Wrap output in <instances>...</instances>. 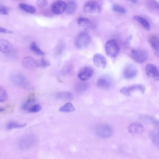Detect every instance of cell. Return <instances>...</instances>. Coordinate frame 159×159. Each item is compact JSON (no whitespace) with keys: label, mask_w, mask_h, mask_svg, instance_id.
I'll use <instances>...</instances> for the list:
<instances>
[{"label":"cell","mask_w":159,"mask_h":159,"mask_svg":"<svg viewBox=\"0 0 159 159\" xmlns=\"http://www.w3.org/2000/svg\"><path fill=\"white\" fill-rule=\"evenodd\" d=\"M145 69L148 77L159 80V70L156 66L152 64H148L146 65Z\"/></svg>","instance_id":"9"},{"label":"cell","mask_w":159,"mask_h":159,"mask_svg":"<svg viewBox=\"0 0 159 159\" xmlns=\"http://www.w3.org/2000/svg\"><path fill=\"white\" fill-rule=\"evenodd\" d=\"M91 40V37L88 33L85 32H81L77 36L75 44L76 48L79 49H84L89 46Z\"/></svg>","instance_id":"4"},{"label":"cell","mask_w":159,"mask_h":159,"mask_svg":"<svg viewBox=\"0 0 159 159\" xmlns=\"http://www.w3.org/2000/svg\"><path fill=\"white\" fill-rule=\"evenodd\" d=\"M133 18L137 21L146 30L149 31L151 29L150 25L144 18L135 15L133 16Z\"/></svg>","instance_id":"22"},{"label":"cell","mask_w":159,"mask_h":159,"mask_svg":"<svg viewBox=\"0 0 159 159\" xmlns=\"http://www.w3.org/2000/svg\"><path fill=\"white\" fill-rule=\"evenodd\" d=\"M36 4L39 7H43L48 5V2L45 0H39L36 1Z\"/></svg>","instance_id":"34"},{"label":"cell","mask_w":159,"mask_h":159,"mask_svg":"<svg viewBox=\"0 0 159 159\" xmlns=\"http://www.w3.org/2000/svg\"><path fill=\"white\" fill-rule=\"evenodd\" d=\"M88 85L86 83H80L75 86V91L77 93H81L85 91L88 89Z\"/></svg>","instance_id":"28"},{"label":"cell","mask_w":159,"mask_h":159,"mask_svg":"<svg viewBox=\"0 0 159 159\" xmlns=\"http://www.w3.org/2000/svg\"><path fill=\"white\" fill-rule=\"evenodd\" d=\"M55 97L57 99L70 101L73 99L74 95L70 92L61 91L57 93L56 94Z\"/></svg>","instance_id":"18"},{"label":"cell","mask_w":159,"mask_h":159,"mask_svg":"<svg viewBox=\"0 0 159 159\" xmlns=\"http://www.w3.org/2000/svg\"><path fill=\"white\" fill-rule=\"evenodd\" d=\"M129 133L133 135L139 134L142 133L144 130L143 126L140 123L134 122L130 124L128 127Z\"/></svg>","instance_id":"14"},{"label":"cell","mask_w":159,"mask_h":159,"mask_svg":"<svg viewBox=\"0 0 159 159\" xmlns=\"http://www.w3.org/2000/svg\"><path fill=\"white\" fill-rule=\"evenodd\" d=\"M37 142V138L34 134H28L23 135L19 139L18 145L20 149L27 150L34 147Z\"/></svg>","instance_id":"2"},{"label":"cell","mask_w":159,"mask_h":159,"mask_svg":"<svg viewBox=\"0 0 159 159\" xmlns=\"http://www.w3.org/2000/svg\"><path fill=\"white\" fill-rule=\"evenodd\" d=\"M97 83L99 87L105 89L110 88L112 85V82L111 78L106 76L100 77L98 80Z\"/></svg>","instance_id":"15"},{"label":"cell","mask_w":159,"mask_h":159,"mask_svg":"<svg viewBox=\"0 0 159 159\" xmlns=\"http://www.w3.org/2000/svg\"><path fill=\"white\" fill-rule=\"evenodd\" d=\"M8 8L6 6L1 5H0V13L3 15H7L8 14Z\"/></svg>","instance_id":"35"},{"label":"cell","mask_w":159,"mask_h":159,"mask_svg":"<svg viewBox=\"0 0 159 159\" xmlns=\"http://www.w3.org/2000/svg\"><path fill=\"white\" fill-rule=\"evenodd\" d=\"M26 125V123L20 124L15 121H11L7 123L6 128L8 129L21 128L25 127Z\"/></svg>","instance_id":"24"},{"label":"cell","mask_w":159,"mask_h":159,"mask_svg":"<svg viewBox=\"0 0 159 159\" xmlns=\"http://www.w3.org/2000/svg\"><path fill=\"white\" fill-rule=\"evenodd\" d=\"M145 89V88L143 85L139 84L123 87L120 89V92L125 96H130L134 92L137 90L143 93Z\"/></svg>","instance_id":"7"},{"label":"cell","mask_w":159,"mask_h":159,"mask_svg":"<svg viewBox=\"0 0 159 159\" xmlns=\"http://www.w3.org/2000/svg\"><path fill=\"white\" fill-rule=\"evenodd\" d=\"M22 64L25 68L29 70H34L39 65L38 61L30 56L25 57L22 60Z\"/></svg>","instance_id":"11"},{"label":"cell","mask_w":159,"mask_h":159,"mask_svg":"<svg viewBox=\"0 0 159 159\" xmlns=\"http://www.w3.org/2000/svg\"><path fill=\"white\" fill-rule=\"evenodd\" d=\"M148 42L155 55L159 57V39H158L155 35H152L149 38Z\"/></svg>","instance_id":"16"},{"label":"cell","mask_w":159,"mask_h":159,"mask_svg":"<svg viewBox=\"0 0 159 159\" xmlns=\"http://www.w3.org/2000/svg\"><path fill=\"white\" fill-rule=\"evenodd\" d=\"M76 7V4L75 1H69L66 3V11L68 14H72L75 11Z\"/></svg>","instance_id":"25"},{"label":"cell","mask_w":159,"mask_h":159,"mask_svg":"<svg viewBox=\"0 0 159 159\" xmlns=\"http://www.w3.org/2000/svg\"><path fill=\"white\" fill-rule=\"evenodd\" d=\"M19 7L22 11L29 13H34L36 11L35 8L33 6L24 3H20Z\"/></svg>","instance_id":"21"},{"label":"cell","mask_w":159,"mask_h":159,"mask_svg":"<svg viewBox=\"0 0 159 159\" xmlns=\"http://www.w3.org/2000/svg\"><path fill=\"white\" fill-rule=\"evenodd\" d=\"M0 32L1 33L6 34H11L13 33V32L11 31L8 30L1 27L0 28Z\"/></svg>","instance_id":"36"},{"label":"cell","mask_w":159,"mask_h":159,"mask_svg":"<svg viewBox=\"0 0 159 159\" xmlns=\"http://www.w3.org/2000/svg\"><path fill=\"white\" fill-rule=\"evenodd\" d=\"M75 110V108L70 102H68L61 107L59 109L60 112H71Z\"/></svg>","instance_id":"27"},{"label":"cell","mask_w":159,"mask_h":159,"mask_svg":"<svg viewBox=\"0 0 159 159\" xmlns=\"http://www.w3.org/2000/svg\"><path fill=\"white\" fill-rule=\"evenodd\" d=\"M40 66L43 67H46L50 65V62L46 58L43 57L40 61Z\"/></svg>","instance_id":"32"},{"label":"cell","mask_w":159,"mask_h":159,"mask_svg":"<svg viewBox=\"0 0 159 159\" xmlns=\"http://www.w3.org/2000/svg\"><path fill=\"white\" fill-rule=\"evenodd\" d=\"M42 109L41 106L40 104H37L30 107L27 111L30 113H36L40 111Z\"/></svg>","instance_id":"31"},{"label":"cell","mask_w":159,"mask_h":159,"mask_svg":"<svg viewBox=\"0 0 159 159\" xmlns=\"http://www.w3.org/2000/svg\"><path fill=\"white\" fill-rule=\"evenodd\" d=\"M94 64L96 66L104 69L107 65V60L105 57L100 54L97 53L93 57Z\"/></svg>","instance_id":"17"},{"label":"cell","mask_w":159,"mask_h":159,"mask_svg":"<svg viewBox=\"0 0 159 159\" xmlns=\"http://www.w3.org/2000/svg\"><path fill=\"white\" fill-rule=\"evenodd\" d=\"M138 71L136 67L133 65L129 64L125 67L123 72L124 77L126 79H131L137 75Z\"/></svg>","instance_id":"13"},{"label":"cell","mask_w":159,"mask_h":159,"mask_svg":"<svg viewBox=\"0 0 159 159\" xmlns=\"http://www.w3.org/2000/svg\"><path fill=\"white\" fill-rule=\"evenodd\" d=\"M106 54L110 57L115 58L118 55L120 48L117 42L114 39L107 40L105 43Z\"/></svg>","instance_id":"3"},{"label":"cell","mask_w":159,"mask_h":159,"mask_svg":"<svg viewBox=\"0 0 159 159\" xmlns=\"http://www.w3.org/2000/svg\"><path fill=\"white\" fill-rule=\"evenodd\" d=\"M150 136L152 142L159 148V129L153 130L150 133Z\"/></svg>","instance_id":"23"},{"label":"cell","mask_w":159,"mask_h":159,"mask_svg":"<svg viewBox=\"0 0 159 159\" xmlns=\"http://www.w3.org/2000/svg\"><path fill=\"white\" fill-rule=\"evenodd\" d=\"M35 97V95L34 93H30L27 97L26 101L25 102L28 104L34 101Z\"/></svg>","instance_id":"33"},{"label":"cell","mask_w":159,"mask_h":159,"mask_svg":"<svg viewBox=\"0 0 159 159\" xmlns=\"http://www.w3.org/2000/svg\"><path fill=\"white\" fill-rule=\"evenodd\" d=\"M93 73V68L89 66H86L82 68L78 74V77L82 81L89 79Z\"/></svg>","instance_id":"10"},{"label":"cell","mask_w":159,"mask_h":159,"mask_svg":"<svg viewBox=\"0 0 159 159\" xmlns=\"http://www.w3.org/2000/svg\"><path fill=\"white\" fill-rule=\"evenodd\" d=\"M132 58L136 62L142 63L147 59L148 54L147 52L142 49H134L131 52Z\"/></svg>","instance_id":"8"},{"label":"cell","mask_w":159,"mask_h":159,"mask_svg":"<svg viewBox=\"0 0 159 159\" xmlns=\"http://www.w3.org/2000/svg\"><path fill=\"white\" fill-rule=\"evenodd\" d=\"M83 11L86 14L90 15L97 14L102 11V7L98 2L89 1L86 2L83 8Z\"/></svg>","instance_id":"5"},{"label":"cell","mask_w":159,"mask_h":159,"mask_svg":"<svg viewBox=\"0 0 159 159\" xmlns=\"http://www.w3.org/2000/svg\"><path fill=\"white\" fill-rule=\"evenodd\" d=\"M66 3L62 0H57L53 2L51 6L52 11L56 14H60L66 11Z\"/></svg>","instance_id":"12"},{"label":"cell","mask_w":159,"mask_h":159,"mask_svg":"<svg viewBox=\"0 0 159 159\" xmlns=\"http://www.w3.org/2000/svg\"><path fill=\"white\" fill-rule=\"evenodd\" d=\"M131 2L135 4L138 1L136 0H132L131 1Z\"/></svg>","instance_id":"39"},{"label":"cell","mask_w":159,"mask_h":159,"mask_svg":"<svg viewBox=\"0 0 159 159\" xmlns=\"http://www.w3.org/2000/svg\"><path fill=\"white\" fill-rule=\"evenodd\" d=\"M0 101L1 102H4L7 99V94L6 89L3 87L0 88Z\"/></svg>","instance_id":"29"},{"label":"cell","mask_w":159,"mask_h":159,"mask_svg":"<svg viewBox=\"0 0 159 159\" xmlns=\"http://www.w3.org/2000/svg\"><path fill=\"white\" fill-rule=\"evenodd\" d=\"M30 49L34 53L38 55L42 56L45 54L44 52L39 47L35 42H32L30 45Z\"/></svg>","instance_id":"26"},{"label":"cell","mask_w":159,"mask_h":159,"mask_svg":"<svg viewBox=\"0 0 159 159\" xmlns=\"http://www.w3.org/2000/svg\"><path fill=\"white\" fill-rule=\"evenodd\" d=\"M96 135L102 139H107L111 137L113 134V131L112 127L109 125L106 124L98 125L95 130Z\"/></svg>","instance_id":"6"},{"label":"cell","mask_w":159,"mask_h":159,"mask_svg":"<svg viewBox=\"0 0 159 159\" xmlns=\"http://www.w3.org/2000/svg\"><path fill=\"white\" fill-rule=\"evenodd\" d=\"M77 24L85 30L89 29L91 26V21L88 19L81 17L79 18L77 20Z\"/></svg>","instance_id":"20"},{"label":"cell","mask_w":159,"mask_h":159,"mask_svg":"<svg viewBox=\"0 0 159 159\" xmlns=\"http://www.w3.org/2000/svg\"><path fill=\"white\" fill-rule=\"evenodd\" d=\"M12 49V46L7 40L1 39L0 40V50L3 53H7L10 52Z\"/></svg>","instance_id":"19"},{"label":"cell","mask_w":159,"mask_h":159,"mask_svg":"<svg viewBox=\"0 0 159 159\" xmlns=\"http://www.w3.org/2000/svg\"><path fill=\"white\" fill-rule=\"evenodd\" d=\"M10 78L14 84L19 87L28 90L34 89V86L30 80L20 72H12L10 75Z\"/></svg>","instance_id":"1"},{"label":"cell","mask_w":159,"mask_h":159,"mask_svg":"<svg viewBox=\"0 0 159 159\" xmlns=\"http://www.w3.org/2000/svg\"><path fill=\"white\" fill-rule=\"evenodd\" d=\"M112 9L114 11L121 14H125L126 12V9L123 7L116 4L113 5Z\"/></svg>","instance_id":"30"},{"label":"cell","mask_w":159,"mask_h":159,"mask_svg":"<svg viewBox=\"0 0 159 159\" xmlns=\"http://www.w3.org/2000/svg\"><path fill=\"white\" fill-rule=\"evenodd\" d=\"M151 5L152 6L153 8L156 9L159 8V4L156 1H153L152 2Z\"/></svg>","instance_id":"37"},{"label":"cell","mask_w":159,"mask_h":159,"mask_svg":"<svg viewBox=\"0 0 159 159\" xmlns=\"http://www.w3.org/2000/svg\"><path fill=\"white\" fill-rule=\"evenodd\" d=\"M132 38V35H130L128 37L125 41L126 44H129L131 41Z\"/></svg>","instance_id":"38"}]
</instances>
